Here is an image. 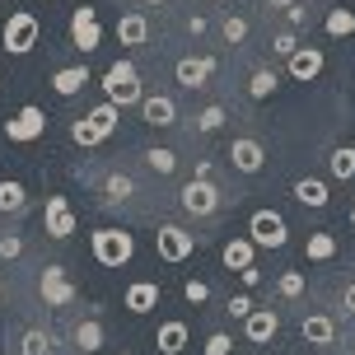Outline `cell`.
<instances>
[{
    "instance_id": "obj_9",
    "label": "cell",
    "mask_w": 355,
    "mask_h": 355,
    "mask_svg": "<svg viewBox=\"0 0 355 355\" xmlns=\"http://www.w3.org/2000/svg\"><path fill=\"white\" fill-rule=\"evenodd\" d=\"M42 131H47V112H42L37 103H24V107L15 112V117L5 122V136H10V141H19V145L37 141Z\"/></svg>"
},
{
    "instance_id": "obj_12",
    "label": "cell",
    "mask_w": 355,
    "mask_h": 355,
    "mask_svg": "<svg viewBox=\"0 0 355 355\" xmlns=\"http://www.w3.org/2000/svg\"><path fill=\"white\" fill-rule=\"evenodd\" d=\"M173 75H178L182 89H206L211 75H215V56H182V61L173 66Z\"/></svg>"
},
{
    "instance_id": "obj_24",
    "label": "cell",
    "mask_w": 355,
    "mask_h": 355,
    "mask_svg": "<svg viewBox=\"0 0 355 355\" xmlns=\"http://www.w3.org/2000/svg\"><path fill=\"white\" fill-rule=\"evenodd\" d=\"M332 178L337 182H351L355 178V145H337L332 150Z\"/></svg>"
},
{
    "instance_id": "obj_31",
    "label": "cell",
    "mask_w": 355,
    "mask_h": 355,
    "mask_svg": "<svg viewBox=\"0 0 355 355\" xmlns=\"http://www.w3.org/2000/svg\"><path fill=\"white\" fill-rule=\"evenodd\" d=\"M309 257H313V262H332V257H337V239H332V234H313V239H309Z\"/></svg>"
},
{
    "instance_id": "obj_38",
    "label": "cell",
    "mask_w": 355,
    "mask_h": 355,
    "mask_svg": "<svg viewBox=\"0 0 355 355\" xmlns=\"http://www.w3.org/2000/svg\"><path fill=\"white\" fill-rule=\"evenodd\" d=\"M182 300H187V304H206V300H211V285H206V281H187V285H182Z\"/></svg>"
},
{
    "instance_id": "obj_11",
    "label": "cell",
    "mask_w": 355,
    "mask_h": 355,
    "mask_svg": "<svg viewBox=\"0 0 355 355\" xmlns=\"http://www.w3.org/2000/svg\"><path fill=\"white\" fill-rule=\"evenodd\" d=\"M42 230H47V239H71V234H75V211H71V201H66V196H47Z\"/></svg>"
},
{
    "instance_id": "obj_45",
    "label": "cell",
    "mask_w": 355,
    "mask_h": 355,
    "mask_svg": "<svg viewBox=\"0 0 355 355\" xmlns=\"http://www.w3.org/2000/svg\"><path fill=\"white\" fill-rule=\"evenodd\" d=\"M141 5H164V0H141Z\"/></svg>"
},
{
    "instance_id": "obj_28",
    "label": "cell",
    "mask_w": 355,
    "mask_h": 355,
    "mask_svg": "<svg viewBox=\"0 0 355 355\" xmlns=\"http://www.w3.org/2000/svg\"><path fill=\"white\" fill-rule=\"evenodd\" d=\"M75 346H80V351H98V346H103V327H98L94 318H85L80 327H75Z\"/></svg>"
},
{
    "instance_id": "obj_35",
    "label": "cell",
    "mask_w": 355,
    "mask_h": 355,
    "mask_svg": "<svg viewBox=\"0 0 355 355\" xmlns=\"http://www.w3.org/2000/svg\"><path fill=\"white\" fill-rule=\"evenodd\" d=\"M271 52H276V56H285V61H290V56L300 52V37H295V33H276V37H271Z\"/></svg>"
},
{
    "instance_id": "obj_30",
    "label": "cell",
    "mask_w": 355,
    "mask_h": 355,
    "mask_svg": "<svg viewBox=\"0 0 355 355\" xmlns=\"http://www.w3.org/2000/svg\"><path fill=\"white\" fill-rule=\"evenodd\" d=\"M276 85H281V80H276V71H252V80H248V98H266V94H276Z\"/></svg>"
},
{
    "instance_id": "obj_19",
    "label": "cell",
    "mask_w": 355,
    "mask_h": 355,
    "mask_svg": "<svg viewBox=\"0 0 355 355\" xmlns=\"http://www.w3.org/2000/svg\"><path fill=\"white\" fill-rule=\"evenodd\" d=\"M85 85H89V66H85V61H80V66H66V71L52 75V89L61 94V98H75Z\"/></svg>"
},
{
    "instance_id": "obj_37",
    "label": "cell",
    "mask_w": 355,
    "mask_h": 355,
    "mask_svg": "<svg viewBox=\"0 0 355 355\" xmlns=\"http://www.w3.org/2000/svg\"><path fill=\"white\" fill-rule=\"evenodd\" d=\"M230 351H234L230 332H211V337H206V355H230Z\"/></svg>"
},
{
    "instance_id": "obj_43",
    "label": "cell",
    "mask_w": 355,
    "mask_h": 355,
    "mask_svg": "<svg viewBox=\"0 0 355 355\" xmlns=\"http://www.w3.org/2000/svg\"><path fill=\"white\" fill-rule=\"evenodd\" d=\"M187 33H196V37H201V33H206V19H201V15H192V19H187Z\"/></svg>"
},
{
    "instance_id": "obj_4",
    "label": "cell",
    "mask_w": 355,
    "mask_h": 355,
    "mask_svg": "<svg viewBox=\"0 0 355 355\" xmlns=\"http://www.w3.org/2000/svg\"><path fill=\"white\" fill-rule=\"evenodd\" d=\"M117 122H122V112H117L112 103H98V107H89L85 117L71 126V136H75V145H85V150H89V145L107 141V136L117 131Z\"/></svg>"
},
{
    "instance_id": "obj_40",
    "label": "cell",
    "mask_w": 355,
    "mask_h": 355,
    "mask_svg": "<svg viewBox=\"0 0 355 355\" xmlns=\"http://www.w3.org/2000/svg\"><path fill=\"white\" fill-rule=\"evenodd\" d=\"M252 309H257V304H252L248 295H234V300H230V318H248Z\"/></svg>"
},
{
    "instance_id": "obj_18",
    "label": "cell",
    "mask_w": 355,
    "mask_h": 355,
    "mask_svg": "<svg viewBox=\"0 0 355 355\" xmlns=\"http://www.w3.org/2000/svg\"><path fill=\"white\" fill-rule=\"evenodd\" d=\"M126 309L131 313H150V309H159V285L155 281H136V285H126Z\"/></svg>"
},
{
    "instance_id": "obj_5",
    "label": "cell",
    "mask_w": 355,
    "mask_h": 355,
    "mask_svg": "<svg viewBox=\"0 0 355 355\" xmlns=\"http://www.w3.org/2000/svg\"><path fill=\"white\" fill-rule=\"evenodd\" d=\"M178 206L196 220H211L220 211V187H215L211 178H192V182H182V192H178Z\"/></svg>"
},
{
    "instance_id": "obj_14",
    "label": "cell",
    "mask_w": 355,
    "mask_h": 355,
    "mask_svg": "<svg viewBox=\"0 0 355 355\" xmlns=\"http://www.w3.org/2000/svg\"><path fill=\"white\" fill-rule=\"evenodd\" d=\"M322 66H327L322 47H300V52L290 56V75H295L300 85H313V80L322 75Z\"/></svg>"
},
{
    "instance_id": "obj_46",
    "label": "cell",
    "mask_w": 355,
    "mask_h": 355,
    "mask_svg": "<svg viewBox=\"0 0 355 355\" xmlns=\"http://www.w3.org/2000/svg\"><path fill=\"white\" fill-rule=\"evenodd\" d=\"M351 230H355V206H351Z\"/></svg>"
},
{
    "instance_id": "obj_16",
    "label": "cell",
    "mask_w": 355,
    "mask_h": 355,
    "mask_svg": "<svg viewBox=\"0 0 355 355\" xmlns=\"http://www.w3.org/2000/svg\"><path fill=\"white\" fill-rule=\"evenodd\" d=\"M141 117H145V126H173L178 122V103L168 98V94H145Z\"/></svg>"
},
{
    "instance_id": "obj_32",
    "label": "cell",
    "mask_w": 355,
    "mask_h": 355,
    "mask_svg": "<svg viewBox=\"0 0 355 355\" xmlns=\"http://www.w3.org/2000/svg\"><path fill=\"white\" fill-rule=\"evenodd\" d=\"M145 164H150L159 178H168L178 168V155H173V150H150V155H145Z\"/></svg>"
},
{
    "instance_id": "obj_8",
    "label": "cell",
    "mask_w": 355,
    "mask_h": 355,
    "mask_svg": "<svg viewBox=\"0 0 355 355\" xmlns=\"http://www.w3.org/2000/svg\"><path fill=\"white\" fill-rule=\"evenodd\" d=\"M155 248H159L164 262H187L196 252V234H187L182 225H159V234H155Z\"/></svg>"
},
{
    "instance_id": "obj_26",
    "label": "cell",
    "mask_w": 355,
    "mask_h": 355,
    "mask_svg": "<svg viewBox=\"0 0 355 355\" xmlns=\"http://www.w3.org/2000/svg\"><path fill=\"white\" fill-rule=\"evenodd\" d=\"M19 355H52V337L42 327H28L24 341H19Z\"/></svg>"
},
{
    "instance_id": "obj_27",
    "label": "cell",
    "mask_w": 355,
    "mask_h": 355,
    "mask_svg": "<svg viewBox=\"0 0 355 355\" xmlns=\"http://www.w3.org/2000/svg\"><path fill=\"white\" fill-rule=\"evenodd\" d=\"M327 33H332V37H351V33H355V10L337 5V10L327 15Z\"/></svg>"
},
{
    "instance_id": "obj_29",
    "label": "cell",
    "mask_w": 355,
    "mask_h": 355,
    "mask_svg": "<svg viewBox=\"0 0 355 355\" xmlns=\"http://www.w3.org/2000/svg\"><path fill=\"white\" fill-rule=\"evenodd\" d=\"M131 192H136V182H131L126 173H107L103 178V196H107V201H126Z\"/></svg>"
},
{
    "instance_id": "obj_41",
    "label": "cell",
    "mask_w": 355,
    "mask_h": 355,
    "mask_svg": "<svg viewBox=\"0 0 355 355\" xmlns=\"http://www.w3.org/2000/svg\"><path fill=\"white\" fill-rule=\"evenodd\" d=\"M304 19H309L304 5H290V10H285V24H290V28H304Z\"/></svg>"
},
{
    "instance_id": "obj_23",
    "label": "cell",
    "mask_w": 355,
    "mask_h": 355,
    "mask_svg": "<svg viewBox=\"0 0 355 355\" xmlns=\"http://www.w3.org/2000/svg\"><path fill=\"white\" fill-rule=\"evenodd\" d=\"M220 257H225L230 271H248V266H252V243H248V239H234V243H225Z\"/></svg>"
},
{
    "instance_id": "obj_44",
    "label": "cell",
    "mask_w": 355,
    "mask_h": 355,
    "mask_svg": "<svg viewBox=\"0 0 355 355\" xmlns=\"http://www.w3.org/2000/svg\"><path fill=\"white\" fill-rule=\"evenodd\" d=\"M271 10H290V5H300V0H266Z\"/></svg>"
},
{
    "instance_id": "obj_48",
    "label": "cell",
    "mask_w": 355,
    "mask_h": 355,
    "mask_svg": "<svg viewBox=\"0 0 355 355\" xmlns=\"http://www.w3.org/2000/svg\"><path fill=\"white\" fill-rule=\"evenodd\" d=\"M122 355H131V351H122Z\"/></svg>"
},
{
    "instance_id": "obj_47",
    "label": "cell",
    "mask_w": 355,
    "mask_h": 355,
    "mask_svg": "<svg viewBox=\"0 0 355 355\" xmlns=\"http://www.w3.org/2000/svg\"><path fill=\"white\" fill-rule=\"evenodd\" d=\"M0 290H5V281H0Z\"/></svg>"
},
{
    "instance_id": "obj_49",
    "label": "cell",
    "mask_w": 355,
    "mask_h": 355,
    "mask_svg": "<svg viewBox=\"0 0 355 355\" xmlns=\"http://www.w3.org/2000/svg\"><path fill=\"white\" fill-rule=\"evenodd\" d=\"M351 355H355V351H351Z\"/></svg>"
},
{
    "instance_id": "obj_13",
    "label": "cell",
    "mask_w": 355,
    "mask_h": 355,
    "mask_svg": "<svg viewBox=\"0 0 355 355\" xmlns=\"http://www.w3.org/2000/svg\"><path fill=\"white\" fill-rule=\"evenodd\" d=\"M276 332H281V313H276V309H252L248 318H243V337H248L252 346H266Z\"/></svg>"
},
{
    "instance_id": "obj_6",
    "label": "cell",
    "mask_w": 355,
    "mask_h": 355,
    "mask_svg": "<svg viewBox=\"0 0 355 355\" xmlns=\"http://www.w3.org/2000/svg\"><path fill=\"white\" fill-rule=\"evenodd\" d=\"M285 239H290V230H285L281 211H252V220H248V243L252 248H285Z\"/></svg>"
},
{
    "instance_id": "obj_3",
    "label": "cell",
    "mask_w": 355,
    "mask_h": 355,
    "mask_svg": "<svg viewBox=\"0 0 355 355\" xmlns=\"http://www.w3.org/2000/svg\"><path fill=\"white\" fill-rule=\"evenodd\" d=\"M37 33H42V24H37L33 10H15L5 19V28H0V42H5L10 56H28L37 47Z\"/></svg>"
},
{
    "instance_id": "obj_34",
    "label": "cell",
    "mask_w": 355,
    "mask_h": 355,
    "mask_svg": "<svg viewBox=\"0 0 355 355\" xmlns=\"http://www.w3.org/2000/svg\"><path fill=\"white\" fill-rule=\"evenodd\" d=\"M220 126H225V107H220V103H211L201 117H196V131H206V136H211V131H220Z\"/></svg>"
},
{
    "instance_id": "obj_33",
    "label": "cell",
    "mask_w": 355,
    "mask_h": 355,
    "mask_svg": "<svg viewBox=\"0 0 355 355\" xmlns=\"http://www.w3.org/2000/svg\"><path fill=\"white\" fill-rule=\"evenodd\" d=\"M220 33H225V42H234V47H239V42L248 37V19L230 15V19H225V24H220Z\"/></svg>"
},
{
    "instance_id": "obj_39",
    "label": "cell",
    "mask_w": 355,
    "mask_h": 355,
    "mask_svg": "<svg viewBox=\"0 0 355 355\" xmlns=\"http://www.w3.org/2000/svg\"><path fill=\"white\" fill-rule=\"evenodd\" d=\"M0 257H5V262L24 257V239H19V234H5V239H0Z\"/></svg>"
},
{
    "instance_id": "obj_21",
    "label": "cell",
    "mask_w": 355,
    "mask_h": 355,
    "mask_svg": "<svg viewBox=\"0 0 355 355\" xmlns=\"http://www.w3.org/2000/svg\"><path fill=\"white\" fill-rule=\"evenodd\" d=\"M155 346H159V355H182L187 351V322H159Z\"/></svg>"
},
{
    "instance_id": "obj_2",
    "label": "cell",
    "mask_w": 355,
    "mask_h": 355,
    "mask_svg": "<svg viewBox=\"0 0 355 355\" xmlns=\"http://www.w3.org/2000/svg\"><path fill=\"white\" fill-rule=\"evenodd\" d=\"M89 248H94V262H98V266H107V271H122V266L136 257V239H131L126 230H94Z\"/></svg>"
},
{
    "instance_id": "obj_22",
    "label": "cell",
    "mask_w": 355,
    "mask_h": 355,
    "mask_svg": "<svg viewBox=\"0 0 355 355\" xmlns=\"http://www.w3.org/2000/svg\"><path fill=\"white\" fill-rule=\"evenodd\" d=\"M295 201L309 206V211H322V206H327V187H322L318 178H300V182H295Z\"/></svg>"
},
{
    "instance_id": "obj_7",
    "label": "cell",
    "mask_w": 355,
    "mask_h": 355,
    "mask_svg": "<svg viewBox=\"0 0 355 355\" xmlns=\"http://www.w3.org/2000/svg\"><path fill=\"white\" fill-rule=\"evenodd\" d=\"M71 42L80 47V52H94L98 42H103V24H98V10L94 5H80V10H71Z\"/></svg>"
},
{
    "instance_id": "obj_42",
    "label": "cell",
    "mask_w": 355,
    "mask_h": 355,
    "mask_svg": "<svg viewBox=\"0 0 355 355\" xmlns=\"http://www.w3.org/2000/svg\"><path fill=\"white\" fill-rule=\"evenodd\" d=\"M341 309L355 318V285H346V290H341Z\"/></svg>"
},
{
    "instance_id": "obj_1",
    "label": "cell",
    "mask_w": 355,
    "mask_h": 355,
    "mask_svg": "<svg viewBox=\"0 0 355 355\" xmlns=\"http://www.w3.org/2000/svg\"><path fill=\"white\" fill-rule=\"evenodd\" d=\"M103 94H107L103 103H112L117 112H122V107H131V103H141V98H145L141 71H136L131 61H112V66L103 71Z\"/></svg>"
},
{
    "instance_id": "obj_25",
    "label": "cell",
    "mask_w": 355,
    "mask_h": 355,
    "mask_svg": "<svg viewBox=\"0 0 355 355\" xmlns=\"http://www.w3.org/2000/svg\"><path fill=\"white\" fill-rule=\"evenodd\" d=\"M24 206H28V192H24V182L5 178V182H0V211H24Z\"/></svg>"
},
{
    "instance_id": "obj_20",
    "label": "cell",
    "mask_w": 355,
    "mask_h": 355,
    "mask_svg": "<svg viewBox=\"0 0 355 355\" xmlns=\"http://www.w3.org/2000/svg\"><path fill=\"white\" fill-rule=\"evenodd\" d=\"M145 37H150V19L145 15H122L117 19V42H122V47H141Z\"/></svg>"
},
{
    "instance_id": "obj_17",
    "label": "cell",
    "mask_w": 355,
    "mask_h": 355,
    "mask_svg": "<svg viewBox=\"0 0 355 355\" xmlns=\"http://www.w3.org/2000/svg\"><path fill=\"white\" fill-rule=\"evenodd\" d=\"M300 337L309 341V346H332V337H337V322L327 318V313H309V318L300 322Z\"/></svg>"
},
{
    "instance_id": "obj_15",
    "label": "cell",
    "mask_w": 355,
    "mask_h": 355,
    "mask_svg": "<svg viewBox=\"0 0 355 355\" xmlns=\"http://www.w3.org/2000/svg\"><path fill=\"white\" fill-rule=\"evenodd\" d=\"M230 164L239 168V173H257V168L266 164V150L252 141V136H239V141L230 145Z\"/></svg>"
},
{
    "instance_id": "obj_36",
    "label": "cell",
    "mask_w": 355,
    "mask_h": 355,
    "mask_svg": "<svg viewBox=\"0 0 355 355\" xmlns=\"http://www.w3.org/2000/svg\"><path fill=\"white\" fill-rule=\"evenodd\" d=\"M281 295L285 300H300L304 295V271H285L281 276Z\"/></svg>"
},
{
    "instance_id": "obj_10",
    "label": "cell",
    "mask_w": 355,
    "mask_h": 355,
    "mask_svg": "<svg viewBox=\"0 0 355 355\" xmlns=\"http://www.w3.org/2000/svg\"><path fill=\"white\" fill-rule=\"evenodd\" d=\"M37 290H42V300L52 304V309H66L75 300V285L66 276V266H47L42 276H37Z\"/></svg>"
}]
</instances>
